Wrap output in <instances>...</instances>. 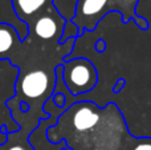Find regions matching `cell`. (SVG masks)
Instances as JSON below:
<instances>
[{
	"label": "cell",
	"instance_id": "277c9868",
	"mask_svg": "<svg viewBox=\"0 0 151 150\" xmlns=\"http://www.w3.org/2000/svg\"><path fill=\"white\" fill-rule=\"evenodd\" d=\"M65 23L66 20L53 5L28 24L27 37L44 45H60L58 41L63 36Z\"/></svg>",
	"mask_w": 151,
	"mask_h": 150
},
{
	"label": "cell",
	"instance_id": "7a4b0ae2",
	"mask_svg": "<svg viewBox=\"0 0 151 150\" xmlns=\"http://www.w3.org/2000/svg\"><path fill=\"white\" fill-rule=\"evenodd\" d=\"M139 0H77L72 23L78 28L80 37L85 32H93L110 12H117L122 17V23L133 20L142 31L149 29V23L137 13Z\"/></svg>",
	"mask_w": 151,
	"mask_h": 150
},
{
	"label": "cell",
	"instance_id": "4fadbf2b",
	"mask_svg": "<svg viewBox=\"0 0 151 150\" xmlns=\"http://www.w3.org/2000/svg\"><path fill=\"white\" fill-rule=\"evenodd\" d=\"M61 150H66V148H64V149H61Z\"/></svg>",
	"mask_w": 151,
	"mask_h": 150
},
{
	"label": "cell",
	"instance_id": "5b68a950",
	"mask_svg": "<svg viewBox=\"0 0 151 150\" xmlns=\"http://www.w3.org/2000/svg\"><path fill=\"white\" fill-rule=\"evenodd\" d=\"M44 112L47 114H49V118L47 120H41L39 124V126L31 133L29 136V142L31 145L35 148V150H61L64 148H66V144L60 142V144H52L48 141L47 138V130L48 128L53 126L57 122L58 116L63 113L65 109H60L55 105L52 97L44 104Z\"/></svg>",
	"mask_w": 151,
	"mask_h": 150
},
{
	"label": "cell",
	"instance_id": "8992f818",
	"mask_svg": "<svg viewBox=\"0 0 151 150\" xmlns=\"http://www.w3.org/2000/svg\"><path fill=\"white\" fill-rule=\"evenodd\" d=\"M15 16L20 21L31 24L37 16L53 7V0H11Z\"/></svg>",
	"mask_w": 151,
	"mask_h": 150
},
{
	"label": "cell",
	"instance_id": "9c48e42d",
	"mask_svg": "<svg viewBox=\"0 0 151 150\" xmlns=\"http://www.w3.org/2000/svg\"><path fill=\"white\" fill-rule=\"evenodd\" d=\"M80 37V33H78V28L76 24H73L70 20L66 21L65 23V27H64V32H63V36H61L60 41L58 44L63 45L64 43H66L69 39H77Z\"/></svg>",
	"mask_w": 151,
	"mask_h": 150
},
{
	"label": "cell",
	"instance_id": "30bf717a",
	"mask_svg": "<svg viewBox=\"0 0 151 150\" xmlns=\"http://www.w3.org/2000/svg\"><path fill=\"white\" fill-rule=\"evenodd\" d=\"M52 100L55 102V105L60 109H65V96L63 93H53Z\"/></svg>",
	"mask_w": 151,
	"mask_h": 150
},
{
	"label": "cell",
	"instance_id": "6da1fadb",
	"mask_svg": "<svg viewBox=\"0 0 151 150\" xmlns=\"http://www.w3.org/2000/svg\"><path fill=\"white\" fill-rule=\"evenodd\" d=\"M76 39H69L63 45H44L25 37L19 41L5 61L19 69L15 80V93L5 101V108L27 104L29 110L21 113L12 110L11 117L21 130L31 134L41 120L49 118L44 112V104L52 97L56 87V68L61 65L74 48Z\"/></svg>",
	"mask_w": 151,
	"mask_h": 150
},
{
	"label": "cell",
	"instance_id": "3957f363",
	"mask_svg": "<svg viewBox=\"0 0 151 150\" xmlns=\"http://www.w3.org/2000/svg\"><path fill=\"white\" fill-rule=\"evenodd\" d=\"M61 65L64 84L73 97L88 94L96 88L98 82V72L89 58L77 56L72 60H64Z\"/></svg>",
	"mask_w": 151,
	"mask_h": 150
},
{
	"label": "cell",
	"instance_id": "ba28073f",
	"mask_svg": "<svg viewBox=\"0 0 151 150\" xmlns=\"http://www.w3.org/2000/svg\"><path fill=\"white\" fill-rule=\"evenodd\" d=\"M121 150H151L150 137H135L129 133Z\"/></svg>",
	"mask_w": 151,
	"mask_h": 150
},
{
	"label": "cell",
	"instance_id": "8fae6325",
	"mask_svg": "<svg viewBox=\"0 0 151 150\" xmlns=\"http://www.w3.org/2000/svg\"><path fill=\"white\" fill-rule=\"evenodd\" d=\"M125 80L123 79H119V80H117V84H115V87L113 88V92L115 93V94H117V93H119L121 92V89H122L123 87H125Z\"/></svg>",
	"mask_w": 151,
	"mask_h": 150
},
{
	"label": "cell",
	"instance_id": "7c38bea8",
	"mask_svg": "<svg viewBox=\"0 0 151 150\" xmlns=\"http://www.w3.org/2000/svg\"><path fill=\"white\" fill-rule=\"evenodd\" d=\"M97 50H98L99 53H102V52H105V49H106V43L104 41V40H99L98 43H97Z\"/></svg>",
	"mask_w": 151,
	"mask_h": 150
},
{
	"label": "cell",
	"instance_id": "52a82bcc",
	"mask_svg": "<svg viewBox=\"0 0 151 150\" xmlns=\"http://www.w3.org/2000/svg\"><path fill=\"white\" fill-rule=\"evenodd\" d=\"M29 133L19 129L17 132L7 133V141L0 145V150H35L29 142Z\"/></svg>",
	"mask_w": 151,
	"mask_h": 150
}]
</instances>
